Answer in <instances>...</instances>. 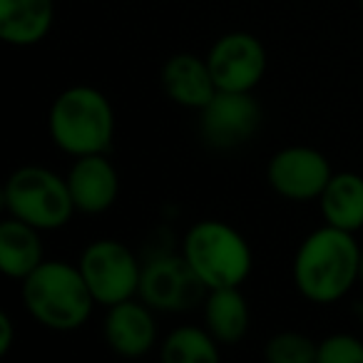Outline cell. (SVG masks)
Wrapping results in <instances>:
<instances>
[{
    "label": "cell",
    "mask_w": 363,
    "mask_h": 363,
    "mask_svg": "<svg viewBox=\"0 0 363 363\" xmlns=\"http://www.w3.org/2000/svg\"><path fill=\"white\" fill-rule=\"evenodd\" d=\"M291 277L306 301L333 303L361 281V247L351 232L323 224L298 244Z\"/></svg>",
    "instance_id": "cell-1"
},
{
    "label": "cell",
    "mask_w": 363,
    "mask_h": 363,
    "mask_svg": "<svg viewBox=\"0 0 363 363\" xmlns=\"http://www.w3.org/2000/svg\"><path fill=\"white\" fill-rule=\"evenodd\" d=\"M23 301L40 326L57 333L82 328L97 306L80 267L60 259H45L23 279Z\"/></svg>",
    "instance_id": "cell-2"
},
{
    "label": "cell",
    "mask_w": 363,
    "mask_h": 363,
    "mask_svg": "<svg viewBox=\"0 0 363 363\" xmlns=\"http://www.w3.org/2000/svg\"><path fill=\"white\" fill-rule=\"evenodd\" d=\"M48 132L52 145L70 157L102 155L115 140V110L97 87L72 85L52 100Z\"/></svg>",
    "instance_id": "cell-3"
},
{
    "label": "cell",
    "mask_w": 363,
    "mask_h": 363,
    "mask_svg": "<svg viewBox=\"0 0 363 363\" xmlns=\"http://www.w3.org/2000/svg\"><path fill=\"white\" fill-rule=\"evenodd\" d=\"M182 254L207 289L242 286L254 267L252 247L244 234L219 219L192 224L182 239Z\"/></svg>",
    "instance_id": "cell-4"
},
{
    "label": "cell",
    "mask_w": 363,
    "mask_h": 363,
    "mask_svg": "<svg viewBox=\"0 0 363 363\" xmlns=\"http://www.w3.org/2000/svg\"><path fill=\"white\" fill-rule=\"evenodd\" d=\"M6 209L11 217L33 224L40 232L62 229L77 212L67 177L62 179L43 164L18 167L6 182Z\"/></svg>",
    "instance_id": "cell-5"
},
{
    "label": "cell",
    "mask_w": 363,
    "mask_h": 363,
    "mask_svg": "<svg viewBox=\"0 0 363 363\" xmlns=\"http://www.w3.org/2000/svg\"><path fill=\"white\" fill-rule=\"evenodd\" d=\"M82 277L100 306H115L140 291L142 264L127 244L117 239H95L80 254Z\"/></svg>",
    "instance_id": "cell-6"
},
{
    "label": "cell",
    "mask_w": 363,
    "mask_h": 363,
    "mask_svg": "<svg viewBox=\"0 0 363 363\" xmlns=\"http://www.w3.org/2000/svg\"><path fill=\"white\" fill-rule=\"evenodd\" d=\"M209 289L197 277L184 254H155L142 264L137 296L162 313H184L204 303Z\"/></svg>",
    "instance_id": "cell-7"
},
{
    "label": "cell",
    "mask_w": 363,
    "mask_h": 363,
    "mask_svg": "<svg viewBox=\"0 0 363 363\" xmlns=\"http://www.w3.org/2000/svg\"><path fill=\"white\" fill-rule=\"evenodd\" d=\"M262 127V107L254 92L217 90L207 107L199 110V130L214 150H237Z\"/></svg>",
    "instance_id": "cell-8"
},
{
    "label": "cell",
    "mask_w": 363,
    "mask_h": 363,
    "mask_svg": "<svg viewBox=\"0 0 363 363\" xmlns=\"http://www.w3.org/2000/svg\"><path fill=\"white\" fill-rule=\"evenodd\" d=\"M333 177L331 164L318 150L306 145H291L279 150L269 160L267 182L269 187L291 202L318 199Z\"/></svg>",
    "instance_id": "cell-9"
},
{
    "label": "cell",
    "mask_w": 363,
    "mask_h": 363,
    "mask_svg": "<svg viewBox=\"0 0 363 363\" xmlns=\"http://www.w3.org/2000/svg\"><path fill=\"white\" fill-rule=\"evenodd\" d=\"M219 90L254 92L267 72V50L252 33H227L207 52Z\"/></svg>",
    "instance_id": "cell-10"
},
{
    "label": "cell",
    "mask_w": 363,
    "mask_h": 363,
    "mask_svg": "<svg viewBox=\"0 0 363 363\" xmlns=\"http://www.w3.org/2000/svg\"><path fill=\"white\" fill-rule=\"evenodd\" d=\"M102 333H105L107 346L117 356H147L157 343L155 308L147 306L142 298H127L115 306H107Z\"/></svg>",
    "instance_id": "cell-11"
},
{
    "label": "cell",
    "mask_w": 363,
    "mask_h": 363,
    "mask_svg": "<svg viewBox=\"0 0 363 363\" xmlns=\"http://www.w3.org/2000/svg\"><path fill=\"white\" fill-rule=\"evenodd\" d=\"M67 187L77 212L102 214L120 197V174L107 160V152L75 157V164L67 172Z\"/></svg>",
    "instance_id": "cell-12"
},
{
    "label": "cell",
    "mask_w": 363,
    "mask_h": 363,
    "mask_svg": "<svg viewBox=\"0 0 363 363\" xmlns=\"http://www.w3.org/2000/svg\"><path fill=\"white\" fill-rule=\"evenodd\" d=\"M162 87L167 97L187 110H202L217 95V82L209 70L207 57H197L192 52L172 55L162 67Z\"/></svg>",
    "instance_id": "cell-13"
},
{
    "label": "cell",
    "mask_w": 363,
    "mask_h": 363,
    "mask_svg": "<svg viewBox=\"0 0 363 363\" xmlns=\"http://www.w3.org/2000/svg\"><path fill=\"white\" fill-rule=\"evenodd\" d=\"M55 21V0H0V38L30 48L45 40Z\"/></svg>",
    "instance_id": "cell-14"
},
{
    "label": "cell",
    "mask_w": 363,
    "mask_h": 363,
    "mask_svg": "<svg viewBox=\"0 0 363 363\" xmlns=\"http://www.w3.org/2000/svg\"><path fill=\"white\" fill-rule=\"evenodd\" d=\"M40 229L8 214L0 224V269L11 279H23L45 262Z\"/></svg>",
    "instance_id": "cell-15"
},
{
    "label": "cell",
    "mask_w": 363,
    "mask_h": 363,
    "mask_svg": "<svg viewBox=\"0 0 363 363\" xmlns=\"http://www.w3.org/2000/svg\"><path fill=\"white\" fill-rule=\"evenodd\" d=\"M323 222L343 232L363 229V177L356 172H338L328 179L318 197Z\"/></svg>",
    "instance_id": "cell-16"
},
{
    "label": "cell",
    "mask_w": 363,
    "mask_h": 363,
    "mask_svg": "<svg viewBox=\"0 0 363 363\" xmlns=\"http://www.w3.org/2000/svg\"><path fill=\"white\" fill-rule=\"evenodd\" d=\"M204 323L219 346H234L249 331V303L239 286L209 289L204 298Z\"/></svg>",
    "instance_id": "cell-17"
},
{
    "label": "cell",
    "mask_w": 363,
    "mask_h": 363,
    "mask_svg": "<svg viewBox=\"0 0 363 363\" xmlns=\"http://www.w3.org/2000/svg\"><path fill=\"white\" fill-rule=\"evenodd\" d=\"M162 361L214 363L219 361V341L209 333V328L179 326L162 341Z\"/></svg>",
    "instance_id": "cell-18"
},
{
    "label": "cell",
    "mask_w": 363,
    "mask_h": 363,
    "mask_svg": "<svg viewBox=\"0 0 363 363\" xmlns=\"http://www.w3.org/2000/svg\"><path fill=\"white\" fill-rule=\"evenodd\" d=\"M269 363H316L318 343L298 331L274 333L264 346Z\"/></svg>",
    "instance_id": "cell-19"
},
{
    "label": "cell",
    "mask_w": 363,
    "mask_h": 363,
    "mask_svg": "<svg viewBox=\"0 0 363 363\" xmlns=\"http://www.w3.org/2000/svg\"><path fill=\"white\" fill-rule=\"evenodd\" d=\"M316 363H363V338L353 333H331L321 338Z\"/></svg>",
    "instance_id": "cell-20"
},
{
    "label": "cell",
    "mask_w": 363,
    "mask_h": 363,
    "mask_svg": "<svg viewBox=\"0 0 363 363\" xmlns=\"http://www.w3.org/2000/svg\"><path fill=\"white\" fill-rule=\"evenodd\" d=\"M16 341V326L11 313H0V356H8Z\"/></svg>",
    "instance_id": "cell-21"
},
{
    "label": "cell",
    "mask_w": 363,
    "mask_h": 363,
    "mask_svg": "<svg viewBox=\"0 0 363 363\" xmlns=\"http://www.w3.org/2000/svg\"><path fill=\"white\" fill-rule=\"evenodd\" d=\"M361 281H363V247H361Z\"/></svg>",
    "instance_id": "cell-22"
},
{
    "label": "cell",
    "mask_w": 363,
    "mask_h": 363,
    "mask_svg": "<svg viewBox=\"0 0 363 363\" xmlns=\"http://www.w3.org/2000/svg\"><path fill=\"white\" fill-rule=\"evenodd\" d=\"M361 328H363V306H361Z\"/></svg>",
    "instance_id": "cell-23"
},
{
    "label": "cell",
    "mask_w": 363,
    "mask_h": 363,
    "mask_svg": "<svg viewBox=\"0 0 363 363\" xmlns=\"http://www.w3.org/2000/svg\"><path fill=\"white\" fill-rule=\"evenodd\" d=\"M361 11H363V0H361Z\"/></svg>",
    "instance_id": "cell-24"
}]
</instances>
